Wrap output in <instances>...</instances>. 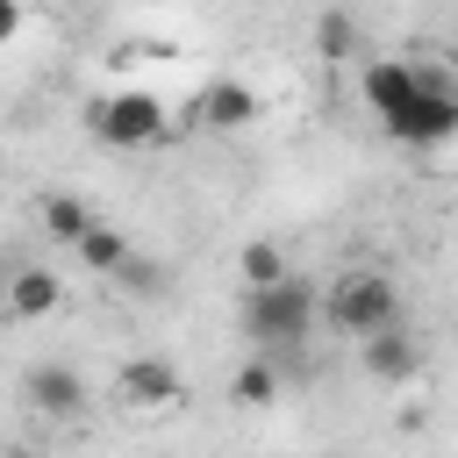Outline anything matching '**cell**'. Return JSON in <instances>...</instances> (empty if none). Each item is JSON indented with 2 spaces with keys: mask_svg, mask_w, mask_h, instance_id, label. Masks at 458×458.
I'll return each instance as SVG.
<instances>
[{
  "mask_svg": "<svg viewBox=\"0 0 458 458\" xmlns=\"http://www.w3.org/2000/svg\"><path fill=\"white\" fill-rule=\"evenodd\" d=\"M114 386H122L129 408H179V401H186V379H179L172 358H129Z\"/></svg>",
  "mask_w": 458,
  "mask_h": 458,
  "instance_id": "5b68a950",
  "label": "cell"
},
{
  "mask_svg": "<svg viewBox=\"0 0 458 458\" xmlns=\"http://www.w3.org/2000/svg\"><path fill=\"white\" fill-rule=\"evenodd\" d=\"M322 50H329V57L351 50V21H344V14H322Z\"/></svg>",
  "mask_w": 458,
  "mask_h": 458,
  "instance_id": "5bb4252c",
  "label": "cell"
},
{
  "mask_svg": "<svg viewBox=\"0 0 458 458\" xmlns=\"http://www.w3.org/2000/svg\"><path fill=\"white\" fill-rule=\"evenodd\" d=\"M86 229H93V215H86L79 193H50V200H43V236H50V243H79Z\"/></svg>",
  "mask_w": 458,
  "mask_h": 458,
  "instance_id": "8fae6325",
  "label": "cell"
},
{
  "mask_svg": "<svg viewBox=\"0 0 458 458\" xmlns=\"http://www.w3.org/2000/svg\"><path fill=\"white\" fill-rule=\"evenodd\" d=\"M358 351H365V372H372V379H386V386L415 379V365H422V351H415V336H408L401 322H394V329H379V336H365Z\"/></svg>",
  "mask_w": 458,
  "mask_h": 458,
  "instance_id": "52a82bcc",
  "label": "cell"
},
{
  "mask_svg": "<svg viewBox=\"0 0 458 458\" xmlns=\"http://www.w3.org/2000/svg\"><path fill=\"white\" fill-rule=\"evenodd\" d=\"M365 107L379 114V129L408 150H437L458 136V86H444L437 72L408 64V57H372L358 79Z\"/></svg>",
  "mask_w": 458,
  "mask_h": 458,
  "instance_id": "6da1fadb",
  "label": "cell"
},
{
  "mask_svg": "<svg viewBox=\"0 0 458 458\" xmlns=\"http://www.w3.org/2000/svg\"><path fill=\"white\" fill-rule=\"evenodd\" d=\"M315 322H322V293L301 272H286L279 286H243V336L258 351H293L315 336Z\"/></svg>",
  "mask_w": 458,
  "mask_h": 458,
  "instance_id": "7a4b0ae2",
  "label": "cell"
},
{
  "mask_svg": "<svg viewBox=\"0 0 458 458\" xmlns=\"http://www.w3.org/2000/svg\"><path fill=\"white\" fill-rule=\"evenodd\" d=\"M72 250H79V265H86V272H107V279H122V272H129V236H122L114 222H93Z\"/></svg>",
  "mask_w": 458,
  "mask_h": 458,
  "instance_id": "30bf717a",
  "label": "cell"
},
{
  "mask_svg": "<svg viewBox=\"0 0 458 458\" xmlns=\"http://www.w3.org/2000/svg\"><path fill=\"white\" fill-rule=\"evenodd\" d=\"M86 129H93L100 143H114V150H143V143H157L172 122H165V107H157L150 93L122 86V93H100V100L86 107Z\"/></svg>",
  "mask_w": 458,
  "mask_h": 458,
  "instance_id": "277c9868",
  "label": "cell"
},
{
  "mask_svg": "<svg viewBox=\"0 0 458 458\" xmlns=\"http://www.w3.org/2000/svg\"><path fill=\"white\" fill-rule=\"evenodd\" d=\"M336 458H344V451H336Z\"/></svg>",
  "mask_w": 458,
  "mask_h": 458,
  "instance_id": "9a60e30c",
  "label": "cell"
},
{
  "mask_svg": "<svg viewBox=\"0 0 458 458\" xmlns=\"http://www.w3.org/2000/svg\"><path fill=\"white\" fill-rule=\"evenodd\" d=\"M322 322L336 329V336H379V329H394L401 322V286L386 279V272H344V279H329V293H322Z\"/></svg>",
  "mask_w": 458,
  "mask_h": 458,
  "instance_id": "3957f363",
  "label": "cell"
},
{
  "mask_svg": "<svg viewBox=\"0 0 458 458\" xmlns=\"http://www.w3.org/2000/svg\"><path fill=\"white\" fill-rule=\"evenodd\" d=\"M7 308H14V322H43V315H57V272L21 265L14 286H7Z\"/></svg>",
  "mask_w": 458,
  "mask_h": 458,
  "instance_id": "ba28073f",
  "label": "cell"
},
{
  "mask_svg": "<svg viewBox=\"0 0 458 458\" xmlns=\"http://www.w3.org/2000/svg\"><path fill=\"white\" fill-rule=\"evenodd\" d=\"M229 401H243V408H265V401H279V365H272V351H265V358H250V365L229 379Z\"/></svg>",
  "mask_w": 458,
  "mask_h": 458,
  "instance_id": "4fadbf2b",
  "label": "cell"
},
{
  "mask_svg": "<svg viewBox=\"0 0 458 458\" xmlns=\"http://www.w3.org/2000/svg\"><path fill=\"white\" fill-rule=\"evenodd\" d=\"M200 122H208V129H243V122H258V93L236 86V79L208 86V93H200Z\"/></svg>",
  "mask_w": 458,
  "mask_h": 458,
  "instance_id": "9c48e42d",
  "label": "cell"
},
{
  "mask_svg": "<svg viewBox=\"0 0 458 458\" xmlns=\"http://www.w3.org/2000/svg\"><path fill=\"white\" fill-rule=\"evenodd\" d=\"M21 394L43 408V415H57V422H72V415H86V379L72 372V365H29V379H21Z\"/></svg>",
  "mask_w": 458,
  "mask_h": 458,
  "instance_id": "8992f818",
  "label": "cell"
},
{
  "mask_svg": "<svg viewBox=\"0 0 458 458\" xmlns=\"http://www.w3.org/2000/svg\"><path fill=\"white\" fill-rule=\"evenodd\" d=\"M236 272H243V286H279V279H286L293 265H286V250H279L272 236H258V243H243Z\"/></svg>",
  "mask_w": 458,
  "mask_h": 458,
  "instance_id": "7c38bea8",
  "label": "cell"
}]
</instances>
